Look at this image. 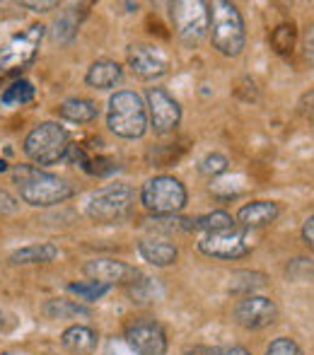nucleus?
I'll return each mask as SVG.
<instances>
[{"label": "nucleus", "mask_w": 314, "mask_h": 355, "mask_svg": "<svg viewBox=\"0 0 314 355\" xmlns=\"http://www.w3.org/2000/svg\"><path fill=\"white\" fill-rule=\"evenodd\" d=\"M12 179L19 189V198L27 206L49 208L68 201L73 196V187L66 179L56 177L51 172L34 167V164H19L12 169Z\"/></svg>", "instance_id": "1"}, {"label": "nucleus", "mask_w": 314, "mask_h": 355, "mask_svg": "<svg viewBox=\"0 0 314 355\" xmlns=\"http://www.w3.org/2000/svg\"><path fill=\"white\" fill-rule=\"evenodd\" d=\"M148 107L141 99V94L131 92V89H119L109 99V112H107V126L114 136L126 138V141H136L143 138L148 131Z\"/></svg>", "instance_id": "2"}, {"label": "nucleus", "mask_w": 314, "mask_h": 355, "mask_svg": "<svg viewBox=\"0 0 314 355\" xmlns=\"http://www.w3.org/2000/svg\"><path fill=\"white\" fill-rule=\"evenodd\" d=\"M211 39L213 46L223 56H239L247 44V29H244L242 12L235 3L216 0L211 5Z\"/></svg>", "instance_id": "3"}, {"label": "nucleus", "mask_w": 314, "mask_h": 355, "mask_svg": "<svg viewBox=\"0 0 314 355\" xmlns=\"http://www.w3.org/2000/svg\"><path fill=\"white\" fill-rule=\"evenodd\" d=\"M24 155L39 167H49V164H58L61 159L68 157L71 150V136L63 126L53 121H44L34 126L24 138Z\"/></svg>", "instance_id": "4"}, {"label": "nucleus", "mask_w": 314, "mask_h": 355, "mask_svg": "<svg viewBox=\"0 0 314 355\" xmlns=\"http://www.w3.org/2000/svg\"><path fill=\"white\" fill-rule=\"evenodd\" d=\"M136 206V191L128 184H109L102 187L89 196L87 215L94 223L114 225L126 220Z\"/></svg>", "instance_id": "5"}, {"label": "nucleus", "mask_w": 314, "mask_h": 355, "mask_svg": "<svg viewBox=\"0 0 314 355\" xmlns=\"http://www.w3.org/2000/svg\"><path fill=\"white\" fill-rule=\"evenodd\" d=\"M186 198V187L169 174L150 179L141 189V203L157 218H167V215H177L179 211H184Z\"/></svg>", "instance_id": "6"}, {"label": "nucleus", "mask_w": 314, "mask_h": 355, "mask_svg": "<svg viewBox=\"0 0 314 355\" xmlns=\"http://www.w3.org/2000/svg\"><path fill=\"white\" fill-rule=\"evenodd\" d=\"M177 37L186 46H196L211 29V5L203 0H177L169 5Z\"/></svg>", "instance_id": "7"}, {"label": "nucleus", "mask_w": 314, "mask_h": 355, "mask_svg": "<svg viewBox=\"0 0 314 355\" xmlns=\"http://www.w3.org/2000/svg\"><path fill=\"white\" fill-rule=\"evenodd\" d=\"M42 39H44L42 24H29L24 32L12 34V37L0 46V68H3V71H19V68H27L29 63L37 58Z\"/></svg>", "instance_id": "8"}, {"label": "nucleus", "mask_w": 314, "mask_h": 355, "mask_svg": "<svg viewBox=\"0 0 314 355\" xmlns=\"http://www.w3.org/2000/svg\"><path fill=\"white\" fill-rule=\"evenodd\" d=\"M198 249L201 254L213 259H225V261H235L252 252V237L247 230H220V232H208L198 239Z\"/></svg>", "instance_id": "9"}, {"label": "nucleus", "mask_w": 314, "mask_h": 355, "mask_svg": "<svg viewBox=\"0 0 314 355\" xmlns=\"http://www.w3.org/2000/svg\"><path fill=\"white\" fill-rule=\"evenodd\" d=\"M123 341L136 355H164L167 353V334L155 319H138L123 334Z\"/></svg>", "instance_id": "10"}, {"label": "nucleus", "mask_w": 314, "mask_h": 355, "mask_svg": "<svg viewBox=\"0 0 314 355\" xmlns=\"http://www.w3.org/2000/svg\"><path fill=\"white\" fill-rule=\"evenodd\" d=\"M148 99V121L152 123L155 133H169L182 121V107L179 102L162 87H150L146 94Z\"/></svg>", "instance_id": "11"}, {"label": "nucleus", "mask_w": 314, "mask_h": 355, "mask_svg": "<svg viewBox=\"0 0 314 355\" xmlns=\"http://www.w3.org/2000/svg\"><path fill=\"white\" fill-rule=\"evenodd\" d=\"M278 307L271 297H263V295H244L242 300L235 304V319L237 324H242L244 329H266L276 322Z\"/></svg>", "instance_id": "12"}, {"label": "nucleus", "mask_w": 314, "mask_h": 355, "mask_svg": "<svg viewBox=\"0 0 314 355\" xmlns=\"http://www.w3.org/2000/svg\"><path fill=\"white\" fill-rule=\"evenodd\" d=\"M85 273L89 276V281H97V283H104V285H116V283H123V285H133L136 278H141V271L123 261H116V259H92V261L85 263L82 268Z\"/></svg>", "instance_id": "13"}, {"label": "nucleus", "mask_w": 314, "mask_h": 355, "mask_svg": "<svg viewBox=\"0 0 314 355\" xmlns=\"http://www.w3.org/2000/svg\"><path fill=\"white\" fill-rule=\"evenodd\" d=\"M128 66L141 80H155L167 73V58L157 46L138 44L128 49Z\"/></svg>", "instance_id": "14"}, {"label": "nucleus", "mask_w": 314, "mask_h": 355, "mask_svg": "<svg viewBox=\"0 0 314 355\" xmlns=\"http://www.w3.org/2000/svg\"><path fill=\"white\" fill-rule=\"evenodd\" d=\"M281 208L273 201H252L247 206L239 208L237 213V223L242 225V230H254V227H263V225H271L278 218Z\"/></svg>", "instance_id": "15"}, {"label": "nucleus", "mask_w": 314, "mask_h": 355, "mask_svg": "<svg viewBox=\"0 0 314 355\" xmlns=\"http://www.w3.org/2000/svg\"><path fill=\"white\" fill-rule=\"evenodd\" d=\"M97 331L92 327H82V324H76V327H68L66 331L61 334V343L68 353L73 355H92L94 348H97Z\"/></svg>", "instance_id": "16"}, {"label": "nucleus", "mask_w": 314, "mask_h": 355, "mask_svg": "<svg viewBox=\"0 0 314 355\" xmlns=\"http://www.w3.org/2000/svg\"><path fill=\"white\" fill-rule=\"evenodd\" d=\"M123 78V68L119 66L116 61H94L92 66L87 68V75H85V83L94 89H112L119 80Z\"/></svg>", "instance_id": "17"}, {"label": "nucleus", "mask_w": 314, "mask_h": 355, "mask_svg": "<svg viewBox=\"0 0 314 355\" xmlns=\"http://www.w3.org/2000/svg\"><path fill=\"white\" fill-rule=\"evenodd\" d=\"M138 252H141V257L146 259L148 263H152V266H172L179 257L174 244L164 242V239H152V237L141 239V242H138Z\"/></svg>", "instance_id": "18"}, {"label": "nucleus", "mask_w": 314, "mask_h": 355, "mask_svg": "<svg viewBox=\"0 0 314 355\" xmlns=\"http://www.w3.org/2000/svg\"><path fill=\"white\" fill-rule=\"evenodd\" d=\"M58 257V247L51 242H37L29 244V247H22L17 252L10 254V263L15 266H27V263H49Z\"/></svg>", "instance_id": "19"}, {"label": "nucleus", "mask_w": 314, "mask_h": 355, "mask_svg": "<svg viewBox=\"0 0 314 355\" xmlns=\"http://www.w3.org/2000/svg\"><path fill=\"white\" fill-rule=\"evenodd\" d=\"M58 114L61 119L66 121H73V123H89L97 119L99 109L92 99H85V97H71L58 107Z\"/></svg>", "instance_id": "20"}, {"label": "nucleus", "mask_w": 314, "mask_h": 355, "mask_svg": "<svg viewBox=\"0 0 314 355\" xmlns=\"http://www.w3.org/2000/svg\"><path fill=\"white\" fill-rule=\"evenodd\" d=\"M232 227V215L225 211H213L198 218H189V230H203V232H220Z\"/></svg>", "instance_id": "21"}, {"label": "nucleus", "mask_w": 314, "mask_h": 355, "mask_svg": "<svg viewBox=\"0 0 314 355\" xmlns=\"http://www.w3.org/2000/svg\"><path fill=\"white\" fill-rule=\"evenodd\" d=\"M34 94H37V89H34V85L29 80H17L10 87H5V92L0 94V102L5 107H22V104L32 102Z\"/></svg>", "instance_id": "22"}, {"label": "nucleus", "mask_w": 314, "mask_h": 355, "mask_svg": "<svg viewBox=\"0 0 314 355\" xmlns=\"http://www.w3.org/2000/svg\"><path fill=\"white\" fill-rule=\"evenodd\" d=\"M44 312L51 319H76V317H87L89 309L73 302V300H49L44 304Z\"/></svg>", "instance_id": "23"}, {"label": "nucleus", "mask_w": 314, "mask_h": 355, "mask_svg": "<svg viewBox=\"0 0 314 355\" xmlns=\"http://www.w3.org/2000/svg\"><path fill=\"white\" fill-rule=\"evenodd\" d=\"M266 285V276L259 271H235L230 278V290L232 293H244L254 295V290L263 288Z\"/></svg>", "instance_id": "24"}, {"label": "nucleus", "mask_w": 314, "mask_h": 355, "mask_svg": "<svg viewBox=\"0 0 314 355\" xmlns=\"http://www.w3.org/2000/svg\"><path fill=\"white\" fill-rule=\"evenodd\" d=\"M295 39H297V32H295V24H278L276 29L271 32V46L276 53H290L293 46H295Z\"/></svg>", "instance_id": "25"}, {"label": "nucleus", "mask_w": 314, "mask_h": 355, "mask_svg": "<svg viewBox=\"0 0 314 355\" xmlns=\"http://www.w3.org/2000/svg\"><path fill=\"white\" fill-rule=\"evenodd\" d=\"M78 32V19L73 10H66L63 15H58V19L53 22V39L61 44H68Z\"/></svg>", "instance_id": "26"}, {"label": "nucleus", "mask_w": 314, "mask_h": 355, "mask_svg": "<svg viewBox=\"0 0 314 355\" xmlns=\"http://www.w3.org/2000/svg\"><path fill=\"white\" fill-rule=\"evenodd\" d=\"M68 290L76 293L80 300H85V302H94V300H99L102 295L109 293V285L97 283V281H85V283H71Z\"/></svg>", "instance_id": "27"}, {"label": "nucleus", "mask_w": 314, "mask_h": 355, "mask_svg": "<svg viewBox=\"0 0 314 355\" xmlns=\"http://www.w3.org/2000/svg\"><path fill=\"white\" fill-rule=\"evenodd\" d=\"M227 167H230V162H227V157L220 153L206 155V157L198 162V172H201L203 177H220V174L227 172Z\"/></svg>", "instance_id": "28"}, {"label": "nucleus", "mask_w": 314, "mask_h": 355, "mask_svg": "<svg viewBox=\"0 0 314 355\" xmlns=\"http://www.w3.org/2000/svg\"><path fill=\"white\" fill-rule=\"evenodd\" d=\"M266 355H302V348L297 346L295 338L281 336V338H276V341L268 343Z\"/></svg>", "instance_id": "29"}, {"label": "nucleus", "mask_w": 314, "mask_h": 355, "mask_svg": "<svg viewBox=\"0 0 314 355\" xmlns=\"http://www.w3.org/2000/svg\"><path fill=\"white\" fill-rule=\"evenodd\" d=\"M104 355H136V353L131 351V346H128L123 338H112V341L107 343Z\"/></svg>", "instance_id": "30"}, {"label": "nucleus", "mask_w": 314, "mask_h": 355, "mask_svg": "<svg viewBox=\"0 0 314 355\" xmlns=\"http://www.w3.org/2000/svg\"><path fill=\"white\" fill-rule=\"evenodd\" d=\"M22 8H29L32 12H49L58 8V0H22Z\"/></svg>", "instance_id": "31"}, {"label": "nucleus", "mask_w": 314, "mask_h": 355, "mask_svg": "<svg viewBox=\"0 0 314 355\" xmlns=\"http://www.w3.org/2000/svg\"><path fill=\"white\" fill-rule=\"evenodd\" d=\"M17 208V198H12L8 191H0V213H15Z\"/></svg>", "instance_id": "32"}, {"label": "nucleus", "mask_w": 314, "mask_h": 355, "mask_svg": "<svg viewBox=\"0 0 314 355\" xmlns=\"http://www.w3.org/2000/svg\"><path fill=\"white\" fill-rule=\"evenodd\" d=\"M302 239H305V244L310 249H314V215L310 220H307L305 225H302Z\"/></svg>", "instance_id": "33"}, {"label": "nucleus", "mask_w": 314, "mask_h": 355, "mask_svg": "<svg viewBox=\"0 0 314 355\" xmlns=\"http://www.w3.org/2000/svg\"><path fill=\"white\" fill-rule=\"evenodd\" d=\"M211 355H252V353L242 346H230V348H213Z\"/></svg>", "instance_id": "34"}, {"label": "nucleus", "mask_w": 314, "mask_h": 355, "mask_svg": "<svg viewBox=\"0 0 314 355\" xmlns=\"http://www.w3.org/2000/svg\"><path fill=\"white\" fill-rule=\"evenodd\" d=\"M305 49H307V58H310V61L314 63V27L310 29V32H307V39H305Z\"/></svg>", "instance_id": "35"}, {"label": "nucleus", "mask_w": 314, "mask_h": 355, "mask_svg": "<svg viewBox=\"0 0 314 355\" xmlns=\"http://www.w3.org/2000/svg\"><path fill=\"white\" fill-rule=\"evenodd\" d=\"M0 355H29L27 351H5V353H0Z\"/></svg>", "instance_id": "36"}, {"label": "nucleus", "mask_w": 314, "mask_h": 355, "mask_svg": "<svg viewBox=\"0 0 314 355\" xmlns=\"http://www.w3.org/2000/svg\"><path fill=\"white\" fill-rule=\"evenodd\" d=\"M5 169H8V162H5V159H0V172H5Z\"/></svg>", "instance_id": "37"}, {"label": "nucleus", "mask_w": 314, "mask_h": 355, "mask_svg": "<svg viewBox=\"0 0 314 355\" xmlns=\"http://www.w3.org/2000/svg\"><path fill=\"white\" fill-rule=\"evenodd\" d=\"M5 329V319H3V314H0V331Z\"/></svg>", "instance_id": "38"}]
</instances>
